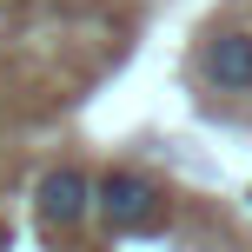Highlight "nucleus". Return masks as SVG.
I'll list each match as a JSON object with an SVG mask.
<instances>
[{"label":"nucleus","instance_id":"obj_2","mask_svg":"<svg viewBox=\"0 0 252 252\" xmlns=\"http://www.w3.org/2000/svg\"><path fill=\"white\" fill-rule=\"evenodd\" d=\"M87 213H93V179H87V173L60 166V173H47V179H40V219H47V226L73 232Z\"/></svg>","mask_w":252,"mask_h":252},{"label":"nucleus","instance_id":"obj_1","mask_svg":"<svg viewBox=\"0 0 252 252\" xmlns=\"http://www.w3.org/2000/svg\"><path fill=\"white\" fill-rule=\"evenodd\" d=\"M93 206H100L106 226H120V232H139V226L159 219V192H153V179H139V173H106L100 186H93Z\"/></svg>","mask_w":252,"mask_h":252},{"label":"nucleus","instance_id":"obj_3","mask_svg":"<svg viewBox=\"0 0 252 252\" xmlns=\"http://www.w3.org/2000/svg\"><path fill=\"white\" fill-rule=\"evenodd\" d=\"M206 80H213L219 93H246L252 87V33L226 27V33L206 40Z\"/></svg>","mask_w":252,"mask_h":252}]
</instances>
